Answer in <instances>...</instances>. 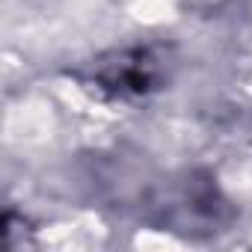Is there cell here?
Instances as JSON below:
<instances>
[{
	"label": "cell",
	"mask_w": 252,
	"mask_h": 252,
	"mask_svg": "<svg viewBox=\"0 0 252 252\" xmlns=\"http://www.w3.org/2000/svg\"><path fill=\"white\" fill-rule=\"evenodd\" d=\"M166 77L163 57L155 48H122L89 65L86 83L113 101H140L160 89Z\"/></svg>",
	"instance_id": "6da1fadb"
},
{
	"label": "cell",
	"mask_w": 252,
	"mask_h": 252,
	"mask_svg": "<svg viewBox=\"0 0 252 252\" xmlns=\"http://www.w3.org/2000/svg\"><path fill=\"white\" fill-rule=\"evenodd\" d=\"M166 208V220L181 231H217V225L225 220V202L208 181H184Z\"/></svg>",
	"instance_id": "7a4b0ae2"
}]
</instances>
